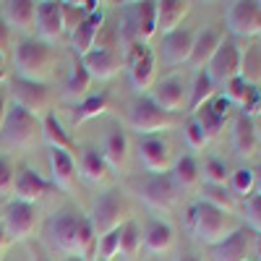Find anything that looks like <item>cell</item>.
<instances>
[{
	"label": "cell",
	"instance_id": "cell-44",
	"mask_svg": "<svg viewBox=\"0 0 261 261\" xmlns=\"http://www.w3.org/2000/svg\"><path fill=\"white\" fill-rule=\"evenodd\" d=\"M13 183H16V167H13L11 157H6L0 151V201L13 193Z\"/></svg>",
	"mask_w": 261,
	"mask_h": 261
},
{
	"label": "cell",
	"instance_id": "cell-22",
	"mask_svg": "<svg viewBox=\"0 0 261 261\" xmlns=\"http://www.w3.org/2000/svg\"><path fill=\"white\" fill-rule=\"evenodd\" d=\"M0 18L11 27V32L29 34V32H34L37 3L34 0H8V3H3V16Z\"/></svg>",
	"mask_w": 261,
	"mask_h": 261
},
{
	"label": "cell",
	"instance_id": "cell-32",
	"mask_svg": "<svg viewBox=\"0 0 261 261\" xmlns=\"http://www.w3.org/2000/svg\"><path fill=\"white\" fill-rule=\"evenodd\" d=\"M241 79L253 89H261V42L258 39H251L246 47H241Z\"/></svg>",
	"mask_w": 261,
	"mask_h": 261
},
{
	"label": "cell",
	"instance_id": "cell-19",
	"mask_svg": "<svg viewBox=\"0 0 261 261\" xmlns=\"http://www.w3.org/2000/svg\"><path fill=\"white\" fill-rule=\"evenodd\" d=\"M50 188H53V183H47L34 167H24L16 175V183H13V193L11 196H13V201L37 204V201H42L50 193Z\"/></svg>",
	"mask_w": 261,
	"mask_h": 261
},
{
	"label": "cell",
	"instance_id": "cell-58",
	"mask_svg": "<svg viewBox=\"0 0 261 261\" xmlns=\"http://www.w3.org/2000/svg\"><path fill=\"white\" fill-rule=\"evenodd\" d=\"M246 261H251V258H246Z\"/></svg>",
	"mask_w": 261,
	"mask_h": 261
},
{
	"label": "cell",
	"instance_id": "cell-26",
	"mask_svg": "<svg viewBox=\"0 0 261 261\" xmlns=\"http://www.w3.org/2000/svg\"><path fill=\"white\" fill-rule=\"evenodd\" d=\"M251 246H253V235L241 227L235 235H230L227 241L214 246L212 256H214V261H246L248 253H251Z\"/></svg>",
	"mask_w": 261,
	"mask_h": 261
},
{
	"label": "cell",
	"instance_id": "cell-49",
	"mask_svg": "<svg viewBox=\"0 0 261 261\" xmlns=\"http://www.w3.org/2000/svg\"><path fill=\"white\" fill-rule=\"evenodd\" d=\"M8 107H11V102H8V97L0 92V130H3V125H6V115H8Z\"/></svg>",
	"mask_w": 261,
	"mask_h": 261
},
{
	"label": "cell",
	"instance_id": "cell-54",
	"mask_svg": "<svg viewBox=\"0 0 261 261\" xmlns=\"http://www.w3.org/2000/svg\"><path fill=\"white\" fill-rule=\"evenodd\" d=\"M253 172H256V191H253V193H256V196H261V165H258Z\"/></svg>",
	"mask_w": 261,
	"mask_h": 261
},
{
	"label": "cell",
	"instance_id": "cell-39",
	"mask_svg": "<svg viewBox=\"0 0 261 261\" xmlns=\"http://www.w3.org/2000/svg\"><path fill=\"white\" fill-rule=\"evenodd\" d=\"M97 253V232L89 222V217L81 214V220H79V235H76V256L84 258V261H89L94 258Z\"/></svg>",
	"mask_w": 261,
	"mask_h": 261
},
{
	"label": "cell",
	"instance_id": "cell-21",
	"mask_svg": "<svg viewBox=\"0 0 261 261\" xmlns=\"http://www.w3.org/2000/svg\"><path fill=\"white\" fill-rule=\"evenodd\" d=\"M102 24H105V13H102V8H99L97 13H92L89 18H84L81 24L71 32V47H73V53H76L79 60H81L86 53H92V50L97 47V37H99V32H102Z\"/></svg>",
	"mask_w": 261,
	"mask_h": 261
},
{
	"label": "cell",
	"instance_id": "cell-52",
	"mask_svg": "<svg viewBox=\"0 0 261 261\" xmlns=\"http://www.w3.org/2000/svg\"><path fill=\"white\" fill-rule=\"evenodd\" d=\"M8 79V63H6V58L0 55V84H3Z\"/></svg>",
	"mask_w": 261,
	"mask_h": 261
},
{
	"label": "cell",
	"instance_id": "cell-51",
	"mask_svg": "<svg viewBox=\"0 0 261 261\" xmlns=\"http://www.w3.org/2000/svg\"><path fill=\"white\" fill-rule=\"evenodd\" d=\"M251 251H253V256H256V261H261V232L253 238V246H251Z\"/></svg>",
	"mask_w": 261,
	"mask_h": 261
},
{
	"label": "cell",
	"instance_id": "cell-47",
	"mask_svg": "<svg viewBox=\"0 0 261 261\" xmlns=\"http://www.w3.org/2000/svg\"><path fill=\"white\" fill-rule=\"evenodd\" d=\"M11 47H13V32H11V27L6 24V21L0 18V55L8 58V50Z\"/></svg>",
	"mask_w": 261,
	"mask_h": 261
},
{
	"label": "cell",
	"instance_id": "cell-43",
	"mask_svg": "<svg viewBox=\"0 0 261 261\" xmlns=\"http://www.w3.org/2000/svg\"><path fill=\"white\" fill-rule=\"evenodd\" d=\"M120 230L123 227L102 235L99 241H97V256H99L97 261H113V258H118V251H120Z\"/></svg>",
	"mask_w": 261,
	"mask_h": 261
},
{
	"label": "cell",
	"instance_id": "cell-17",
	"mask_svg": "<svg viewBox=\"0 0 261 261\" xmlns=\"http://www.w3.org/2000/svg\"><path fill=\"white\" fill-rule=\"evenodd\" d=\"M34 29H37V39H42V42H47V45L55 47V42H60V37L65 34L60 3H55V0L37 3V21H34Z\"/></svg>",
	"mask_w": 261,
	"mask_h": 261
},
{
	"label": "cell",
	"instance_id": "cell-30",
	"mask_svg": "<svg viewBox=\"0 0 261 261\" xmlns=\"http://www.w3.org/2000/svg\"><path fill=\"white\" fill-rule=\"evenodd\" d=\"M217 86L206 71H196L193 73V84H191V89H188V113H199L204 105H209L214 97H217Z\"/></svg>",
	"mask_w": 261,
	"mask_h": 261
},
{
	"label": "cell",
	"instance_id": "cell-50",
	"mask_svg": "<svg viewBox=\"0 0 261 261\" xmlns=\"http://www.w3.org/2000/svg\"><path fill=\"white\" fill-rule=\"evenodd\" d=\"M8 246H11V241H8V235H6V230H3V222H0V261L6 258Z\"/></svg>",
	"mask_w": 261,
	"mask_h": 261
},
{
	"label": "cell",
	"instance_id": "cell-1",
	"mask_svg": "<svg viewBox=\"0 0 261 261\" xmlns=\"http://www.w3.org/2000/svg\"><path fill=\"white\" fill-rule=\"evenodd\" d=\"M13 65L18 79L45 84L58 68V50L37 37H27L13 50Z\"/></svg>",
	"mask_w": 261,
	"mask_h": 261
},
{
	"label": "cell",
	"instance_id": "cell-38",
	"mask_svg": "<svg viewBox=\"0 0 261 261\" xmlns=\"http://www.w3.org/2000/svg\"><path fill=\"white\" fill-rule=\"evenodd\" d=\"M227 188L232 196H241V199H248V196H253L256 191V172L253 167H235L230 170V180H227Z\"/></svg>",
	"mask_w": 261,
	"mask_h": 261
},
{
	"label": "cell",
	"instance_id": "cell-18",
	"mask_svg": "<svg viewBox=\"0 0 261 261\" xmlns=\"http://www.w3.org/2000/svg\"><path fill=\"white\" fill-rule=\"evenodd\" d=\"M222 39H225V32L220 27H214V24H206L201 27L199 32H196V39H193V50H191V58H188V65L193 71H204L212 55L217 53V47L222 45Z\"/></svg>",
	"mask_w": 261,
	"mask_h": 261
},
{
	"label": "cell",
	"instance_id": "cell-55",
	"mask_svg": "<svg viewBox=\"0 0 261 261\" xmlns=\"http://www.w3.org/2000/svg\"><path fill=\"white\" fill-rule=\"evenodd\" d=\"M256 134H258V151H261V123H256Z\"/></svg>",
	"mask_w": 261,
	"mask_h": 261
},
{
	"label": "cell",
	"instance_id": "cell-12",
	"mask_svg": "<svg viewBox=\"0 0 261 261\" xmlns=\"http://www.w3.org/2000/svg\"><path fill=\"white\" fill-rule=\"evenodd\" d=\"M225 24L227 32L238 39H258L261 37V13L256 3L238 0L225 8Z\"/></svg>",
	"mask_w": 261,
	"mask_h": 261
},
{
	"label": "cell",
	"instance_id": "cell-45",
	"mask_svg": "<svg viewBox=\"0 0 261 261\" xmlns=\"http://www.w3.org/2000/svg\"><path fill=\"white\" fill-rule=\"evenodd\" d=\"M183 139H186V146H188L191 151H201V149L209 144L204 128L196 123V118H191V120L183 125Z\"/></svg>",
	"mask_w": 261,
	"mask_h": 261
},
{
	"label": "cell",
	"instance_id": "cell-5",
	"mask_svg": "<svg viewBox=\"0 0 261 261\" xmlns=\"http://www.w3.org/2000/svg\"><path fill=\"white\" fill-rule=\"evenodd\" d=\"M97 232V241L102 235L113 232L128 222V201L120 191H105L99 199L92 204V212L86 214Z\"/></svg>",
	"mask_w": 261,
	"mask_h": 261
},
{
	"label": "cell",
	"instance_id": "cell-4",
	"mask_svg": "<svg viewBox=\"0 0 261 261\" xmlns=\"http://www.w3.org/2000/svg\"><path fill=\"white\" fill-rule=\"evenodd\" d=\"M123 68L128 71L130 86L146 94L151 86H154V76H157V58L146 42H130L123 53Z\"/></svg>",
	"mask_w": 261,
	"mask_h": 261
},
{
	"label": "cell",
	"instance_id": "cell-35",
	"mask_svg": "<svg viewBox=\"0 0 261 261\" xmlns=\"http://www.w3.org/2000/svg\"><path fill=\"white\" fill-rule=\"evenodd\" d=\"M199 201L206 204V206H212V209H220L225 214H238L235 196L225 186H201L199 188Z\"/></svg>",
	"mask_w": 261,
	"mask_h": 261
},
{
	"label": "cell",
	"instance_id": "cell-48",
	"mask_svg": "<svg viewBox=\"0 0 261 261\" xmlns=\"http://www.w3.org/2000/svg\"><path fill=\"white\" fill-rule=\"evenodd\" d=\"M27 248H29V261H50V258H47V253H45V251H42L39 246H34V243H29Z\"/></svg>",
	"mask_w": 261,
	"mask_h": 261
},
{
	"label": "cell",
	"instance_id": "cell-24",
	"mask_svg": "<svg viewBox=\"0 0 261 261\" xmlns=\"http://www.w3.org/2000/svg\"><path fill=\"white\" fill-rule=\"evenodd\" d=\"M191 13L188 0H160L157 3V34H172L183 27Z\"/></svg>",
	"mask_w": 261,
	"mask_h": 261
},
{
	"label": "cell",
	"instance_id": "cell-34",
	"mask_svg": "<svg viewBox=\"0 0 261 261\" xmlns=\"http://www.w3.org/2000/svg\"><path fill=\"white\" fill-rule=\"evenodd\" d=\"M170 178L180 191H188V188H196L201 183V172H199V162H196L193 154H180L175 162H172V170H170Z\"/></svg>",
	"mask_w": 261,
	"mask_h": 261
},
{
	"label": "cell",
	"instance_id": "cell-27",
	"mask_svg": "<svg viewBox=\"0 0 261 261\" xmlns=\"http://www.w3.org/2000/svg\"><path fill=\"white\" fill-rule=\"evenodd\" d=\"M141 232H144V248L149 253H167L175 246V230L162 220H149Z\"/></svg>",
	"mask_w": 261,
	"mask_h": 261
},
{
	"label": "cell",
	"instance_id": "cell-41",
	"mask_svg": "<svg viewBox=\"0 0 261 261\" xmlns=\"http://www.w3.org/2000/svg\"><path fill=\"white\" fill-rule=\"evenodd\" d=\"M193 118H196V123H199L201 128H204V134H206V139L212 141V139H217L225 130V123H227V118H222L220 113L212 107V102L209 105H204L199 113H193Z\"/></svg>",
	"mask_w": 261,
	"mask_h": 261
},
{
	"label": "cell",
	"instance_id": "cell-3",
	"mask_svg": "<svg viewBox=\"0 0 261 261\" xmlns=\"http://www.w3.org/2000/svg\"><path fill=\"white\" fill-rule=\"evenodd\" d=\"M39 139H42V120L11 105L6 115V125L0 130V144L8 149H32Z\"/></svg>",
	"mask_w": 261,
	"mask_h": 261
},
{
	"label": "cell",
	"instance_id": "cell-2",
	"mask_svg": "<svg viewBox=\"0 0 261 261\" xmlns=\"http://www.w3.org/2000/svg\"><path fill=\"white\" fill-rule=\"evenodd\" d=\"M238 230H241V220L235 214H225V212L212 209L201 201L191 209V232L196 241L209 246V248L220 246Z\"/></svg>",
	"mask_w": 261,
	"mask_h": 261
},
{
	"label": "cell",
	"instance_id": "cell-11",
	"mask_svg": "<svg viewBox=\"0 0 261 261\" xmlns=\"http://www.w3.org/2000/svg\"><path fill=\"white\" fill-rule=\"evenodd\" d=\"M217 86H225L232 79H241V45L235 39H222V45L212 55L209 65L204 68Z\"/></svg>",
	"mask_w": 261,
	"mask_h": 261
},
{
	"label": "cell",
	"instance_id": "cell-23",
	"mask_svg": "<svg viewBox=\"0 0 261 261\" xmlns=\"http://www.w3.org/2000/svg\"><path fill=\"white\" fill-rule=\"evenodd\" d=\"M193 39H196V32L188 29V27H180L178 32L167 34L165 42H162L165 63L167 65H188V58H191V50H193Z\"/></svg>",
	"mask_w": 261,
	"mask_h": 261
},
{
	"label": "cell",
	"instance_id": "cell-33",
	"mask_svg": "<svg viewBox=\"0 0 261 261\" xmlns=\"http://www.w3.org/2000/svg\"><path fill=\"white\" fill-rule=\"evenodd\" d=\"M157 34V3H136L134 8V39L136 42H146Z\"/></svg>",
	"mask_w": 261,
	"mask_h": 261
},
{
	"label": "cell",
	"instance_id": "cell-13",
	"mask_svg": "<svg viewBox=\"0 0 261 261\" xmlns=\"http://www.w3.org/2000/svg\"><path fill=\"white\" fill-rule=\"evenodd\" d=\"M11 105L21 107V110H27V113H32L34 118L42 120L50 113V92H47L45 84L16 79L13 89H11Z\"/></svg>",
	"mask_w": 261,
	"mask_h": 261
},
{
	"label": "cell",
	"instance_id": "cell-53",
	"mask_svg": "<svg viewBox=\"0 0 261 261\" xmlns=\"http://www.w3.org/2000/svg\"><path fill=\"white\" fill-rule=\"evenodd\" d=\"M175 261H204V258L196 253H180V256H175Z\"/></svg>",
	"mask_w": 261,
	"mask_h": 261
},
{
	"label": "cell",
	"instance_id": "cell-56",
	"mask_svg": "<svg viewBox=\"0 0 261 261\" xmlns=\"http://www.w3.org/2000/svg\"><path fill=\"white\" fill-rule=\"evenodd\" d=\"M65 261H84V258H79V256H68V258H65Z\"/></svg>",
	"mask_w": 261,
	"mask_h": 261
},
{
	"label": "cell",
	"instance_id": "cell-14",
	"mask_svg": "<svg viewBox=\"0 0 261 261\" xmlns=\"http://www.w3.org/2000/svg\"><path fill=\"white\" fill-rule=\"evenodd\" d=\"M79 220L81 214L79 212H71V209H63L58 214L50 217L47 222V235L58 251L68 253V256H76V235H79Z\"/></svg>",
	"mask_w": 261,
	"mask_h": 261
},
{
	"label": "cell",
	"instance_id": "cell-46",
	"mask_svg": "<svg viewBox=\"0 0 261 261\" xmlns=\"http://www.w3.org/2000/svg\"><path fill=\"white\" fill-rule=\"evenodd\" d=\"M63 8V27L65 32H73L84 18H89V13L84 11V3H60Z\"/></svg>",
	"mask_w": 261,
	"mask_h": 261
},
{
	"label": "cell",
	"instance_id": "cell-29",
	"mask_svg": "<svg viewBox=\"0 0 261 261\" xmlns=\"http://www.w3.org/2000/svg\"><path fill=\"white\" fill-rule=\"evenodd\" d=\"M79 175L86 180V183H107V178H110V167H107V162L102 160V154L97 149H81L79 154Z\"/></svg>",
	"mask_w": 261,
	"mask_h": 261
},
{
	"label": "cell",
	"instance_id": "cell-20",
	"mask_svg": "<svg viewBox=\"0 0 261 261\" xmlns=\"http://www.w3.org/2000/svg\"><path fill=\"white\" fill-rule=\"evenodd\" d=\"M99 154H102V160L107 162L110 170H123L128 165V160H130V141H128L123 128L113 125L110 130H107L105 139H102Z\"/></svg>",
	"mask_w": 261,
	"mask_h": 261
},
{
	"label": "cell",
	"instance_id": "cell-6",
	"mask_svg": "<svg viewBox=\"0 0 261 261\" xmlns=\"http://www.w3.org/2000/svg\"><path fill=\"white\" fill-rule=\"evenodd\" d=\"M130 188L136 191V196L151 209L157 212H170L178 206V199H180V188L172 183L170 172L167 175H146L141 180H134Z\"/></svg>",
	"mask_w": 261,
	"mask_h": 261
},
{
	"label": "cell",
	"instance_id": "cell-40",
	"mask_svg": "<svg viewBox=\"0 0 261 261\" xmlns=\"http://www.w3.org/2000/svg\"><path fill=\"white\" fill-rule=\"evenodd\" d=\"M199 172H201V186H225V188H227L230 167H227L222 160L206 157L204 165H199Z\"/></svg>",
	"mask_w": 261,
	"mask_h": 261
},
{
	"label": "cell",
	"instance_id": "cell-57",
	"mask_svg": "<svg viewBox=\"0 0 261 261\" xmlns=\"http://www.w3.org/2000/svg\"><path fill=\"white\" fill-rule=\"evenodd\" d=\"M256 8H258V13H261V0H258V3H256Z\"/></svg>",
	"mask_w": 261,
	"mask_h": 261
},
{
	"label": "cell",
	"instance_id": "cell-15",
	"mask_svg": "<svg viewBox=\"0 0 261 261\" xmlns=\"http://www.w3.org/2000/svg\"><path fill=\"white\" fill-rule=\"evenodd\" d=\"M84 71L92 76V81H110L113 76H118L123 71V53H118L115 47H94L92 53H86L81 60Z\"/></svg>",
	"mask_w": 261,
	"mask_h": 261
},
{
	"label": "cell",
	"instance_id": "cell-31",
	"mask_svg": "<svg viewBox=\"0 0 261 261\" xmlns=\"http://www.w3.org/2000/svg\"><path fill=\"white\" fill-rule=\"evenodd\" d=\"M42 141L50 149H58V151H68V154L73 151V139L55 113H47L42 118Z\"/></svg>",
	"mask_w": 261,
	"mask_h": 261
},
{
	"label": "cell",
	"instance_id": "cell-16",
	"mask_svg": "<svg viewBox=\"0 0 261 261\" xmlns=\"http://www.w3.org/2000/svg\"><path fill=\"white\" fill-rule=\"evenodd\" d=\"M230 141H232V151L241 160L251 162L258 154V134H256V120L248 115H235L232 125H230Z\"/></svg>",
	"mask_w": 261,
	"mask_h": 261
},
{
	"label": "cell",
	"instance_id": "cell-10",
	"mask_svg": "<svg viewBox=\"0 0 261 261\" xmlns=\"http://www.w3.org/2000/svg\"><path fill=\"white\" fill-rule=\"evenodd\" d=\"M136 157L149 175H167L175 162L172 146L165 136H144L136 144Z\"/></svg>",
	"mask_w": 261,
	"mask_h": 261
},
{
	"label": "cell",
	"instance_id": "cell-37",
	"mask_svg": "<svg viewBox=\"0 0 261 261\" xmlns=\"http://www.w3.org/2000/svg\"><path fill=\"white\" fill-rule=\"evenodd\" d=\"M107 107H110V99H107L105 94H92V97H86L84 102L73 105V125H81L86 120H92V118H99Z\"/></svg>",
	"mask_w": 261,
	"mask_h": 261
},
{
	"label": "cell",
	"instance_id": "cell-7",
	"mask_svg": "<svg viewBox=\"0 0 261 261\" xmlns=\"http://www.w3.org/2000/svg\"><path fill=\"white\" fill-rule=\"evenodd\" d=\"M128 125L130 130L144 139V136H160L162 130H170L178 125V115H167L162 113L157 105H151L149 97H141L128 113Z\"/></svg>",
	"mask_w": 261,
	"mask_h": 261
},
{
	"label": "cell",
	"instance_id": "cell-42",
	"mask_svg": "<svg viewBox=\"0 0 261 261\" xmlns=\"http://www.w3.org/2000/svg\"><path fill=\"white\" fill-rule=\"evenodd\" d=\"M241 217L243 222L248 225L251 232H261V196H248V199H243V206H241Z\"/></svg>",
	"mask_w": 261,
	"mask_h": 261
},
{
	"label": "cell",
	"instance_id": "cell-36",
	"mask_svg": "<svg viewBox=\"0 0 261 261\" xmlns=\"http://www.w3.org/2000/svg\"><path fill=\"white\" fill-rule=\"evenodd\" d=\"M144 248V232L139 227L136 220H128L120 230V251H118V258L123 261H136V256L141 253Z\"/></svg>",
	"mask_w": 261,
	"mask_h": 261
},
{
	"label": "cell",
	"instance_id": "cell-28",
	"mask_svg": "<svg viewBox=\"0 0 261 261\" xmlns=\"http://www.w3.org/2000/svg\"><path fill=\"white\" fill-rule=\"evenodd\" d=\"M86 97H92V76L84 71V65L76 60L68 71V79H65V86H63V99L65 102H84Z\"/></svg>",
	"mask_w": 261,
	"mask_h": 261
},
{
	"label": "cell",
	"instance_id": "cell-8",
	"mask_svg": "<svg viewBox=\"0 0 261 261\" xmlns=\"http://www.w3.org/2000/svg\"><path fill=\"white\" fill-rule=\"evenodd\" d=\"M149 102L157 105L162 113L167 115H178L188 107V84L186 76L180 73H172L165 76L160 81H154V86L149 89Z\"/></svg>",
	"mask_w": 261,
	"mask_h": 261
},
{
	"label": "cell",
	"instance_id": "cell-9",
	"mask_svg": "<svg viewBox=\"0 0 261 261\" xmlns=\"http://www.w3.org/2000/svg\"><path fill=\"white\" fill-rule=\"evenodd\" d=\"M0 222L8 235V241H29L37 230L39 222V209L37 204H24V201H11L3 214H0Z\"/></svg>",
	"mask_w": 261,
	"mask_h": 261
},
{
	"label": "cell",
	"instance_id": "cell-25",
	"mask_svg": "<svg viewBox=\"0 0 261 261\" xmlns=\"http://www.w3.org/2000/svg\"><path fill=\"white\" fill-rule=\"evenodd\" d=\"M50 178H53V186L60 188V191H73L76 188V180H79V167L73 162V157L68 151H58V149H50Z\"/></svg>",
	"mask_w": 261,
	"mask_h": 261
}]
</instances>
